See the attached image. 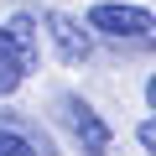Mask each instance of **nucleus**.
Masks as SVG:
<instances>
[{
	"label": "nucleus",
	"mask_w": 156,
	"mask_h": 156,
	"mask_svg": "<svg viewBox=\"0 0 156 156\" xmlns=\"http://www.w3.org/2000/svg\"><path fill=\"white\" fill-rule=\"evenodd\" d=\"M57 115H62L68 135L83 146L89 156H104V151H109V125L94 115V104H89V99H78V94H62V99H57Z\"/></svg>",
	"instance_id": "obj_1"
},
{
	"label": "nucleus",
	"mask_w": 156,
	"mask_h": 156,
	"mask_svg": "<svg viewBox=\"0 0 156 156\" xmlns=\"http://www.w3.org/2000/svg\"><path fill=\"white\" fill-rule=\"evenodd\" d=\"M89 26L99 31V37H115V42H125V37H151L156 31V16L151 11H140V5H94L89 11Z\"/></svg>",
	"instance_id": "obj_2"
},
{
	"label": "nucleus",
	"mask_w": 156,
	"mask_h": 156,
	"mask_svg": "<svg viewBox=\"0 0 156 156\" xmlns=\"http://www.w3.org/2000/svg\"><path fill=\"white\" fill-rule=\"evenodd\" d=\"M42 26L52 31V42H57V52H62L68 62H89V57H94V26L73 21V16H62V11H47Z\"/></svg>",
	"instance_id": "obj_3"
},
{
	"label": "nucleus",
	"mask_w": 156,
	"mask_h": 156,
	"mask_svg": "<svg viewBox=\"0 0 156 156\" xmlns=\"http://www.w3.org/2000/svg\"><path fill=\"white\" fill-rule=\"evenodd\" d=\"M26 73H31V62L21 57V47H16L11 26H0V99L21 89V78H26Z\"/></svg>",
	"instance_id": "obj_4"
},
{
	"label": "nucleus",
	"mask_w": 156,
	"mask_h": 156,
	"mask_svg": "<svg viewBox=\"0 0 156 156\" xmlns=\"http://www.w3.org/2000/svg\"><path fill=\"white\" fill-rule=\"evenodd\" d=\"M0 156H42V151H37V140L26 130H16V125L0 120Z\"/></svg>",
	"instance_id": "obj_5"
},
{
	"label": "nucleus",
	"mask_w": 156,
	"mask_h": 156,
	"mask_svg": "<svg viewBox=\"0 0 156 156\" xmlns=\"http://www.w3.org/2000/svg\"><path fill=\"white\" fill-rule=\"evenodd\" d=\"M37 31H42V26H37L31 16H16V21H11V37H16V47H21V57H26L31 68H37Z\"/></svg>",
	"instance_id": "obj_6"
},
{
	"label": "nucleus",
	"mask_w": 156,
	"mask_h": 156,
	"mask_svg": "<svg viewBox=\"0 0 156 156\" xmlns=\"http://www.w3.org/2000/svg\"><path fill=\"white\" fill-rule=\"evenodd\" d=\"M135 135H140V146H146V151H151V156H156V120H146V125H140V130H135Z\"/></svg>",
	"instance_id": "obj_7"
},
{
	"label": "nucleus",
	"mask_w": 156,
	"mask_h": 156,
	"mask_svg": "<svg viewBox=\"0 0 156 156\" xmlns=\"http://www.w3.org/2000/svg\"><path fill=\"white\" fill-rule=\"evenodd\" d=\"M146 99H151V109H156V78H151V83H146Z\"/></svg>",
	"instance_id": "obj_8"
}]
</instances>
